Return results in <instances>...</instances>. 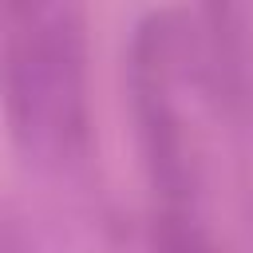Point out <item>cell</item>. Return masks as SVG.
<instances>
[{"mask_svg": "<svg viewBox=\"0 0 253 253\" xmlns=\"http://www.w3.org/2000/svg\"><path fill=\"white\" fill-rule=\"evenodd\" d=\"M79 20L59 4H4V75L12 126L28 146L83 126Z\"/></svg>", "mask_w": 253, "mask_h": 253, "instance_id": "cell-1", "label": "cell"}]
</instances>
